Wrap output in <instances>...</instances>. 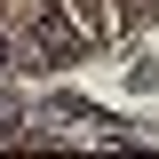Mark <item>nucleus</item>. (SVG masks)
Returning <instances> with one entry per match:
<instances>
[{"mask_svg":"<svg viewBox=\"0 0 159 159\" xmlns=\"http://www.w3.org/2000/svg\"><path fill=\"white\" fill-rule=\"evenodd\" d=\"M32 40L48 48V56H80V24H72V16H56V8H40V24H32Z\"/></svg>","mask_w":159,"mask_h":159,"instance_id":"obj_1","label":"nucleus"},{"mask_svg":"<svg viewBox=\"0 0 159 159\" xmlns=\"http://www.w3.org/2000/svg\"><path fill=\"white\" fill-rule=\"evenodd\" d=\"M0 135H16V111H8V103H0Z\"/></svg>","mask_w":159,"mask_h":159,"instance_id":"obj_2","label":"nucleus"},{"mask_svg":"<svg viewBox=\"0 0 159 159\" xmlns=\"http://www.w3.org/2000/svg\"><path fill=\"white\" fill-rule=\"evenodd\" d=\"M0 72H8V40H0Z\"/></svg>","mask_w":159,"mask_h":159,"instance_id":"obj_3","label":"nucleus"}]
</instances>
